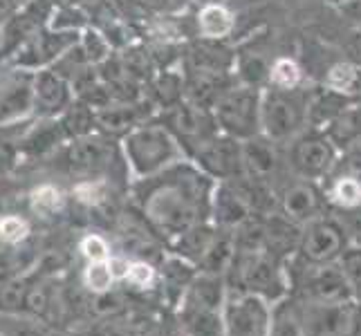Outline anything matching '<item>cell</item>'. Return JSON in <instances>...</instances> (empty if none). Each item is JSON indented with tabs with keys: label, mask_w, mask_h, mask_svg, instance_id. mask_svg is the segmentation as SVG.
Returning <instances> with one entry per match:
<instances>
[{
	"label": "cell",
	"mask_w": 361,
	"mask_h": 336,
	"mask_svg": "<svg viewBox=\"0 0 361 336\" xmlns=\"http://www.w3.org/2000/svg\"><path fill=\"white\" fill-rule=\"evenodd\" d=\"M144 182L146 218L169 244L195 224L211 220L218 182L211 180L195 161L182 159Z\"/></svg>",
	"instance_id": "obj_1"
},
{
	"label": "cell",
	"mask_w": 361,
	"mask_h": 336,
	"mask_svg": "<svg viewBox=\"0 0 361 336\" xmlns=\"http://www.w3.org/2000/svg\"><path fill=\"white\" fill-rule=\"evenodd\" d=\"M225 278L229 290L254 294L269 305L285 301L292 292L288 263H283L281 258L271 256L265 249H252V251L235 249Z\"/></svg>",
	"instance_id": "obj_2"
},
{
	"label": "cell",
	"mask_w": 361,
	"mask_h": 336,
	"mask_svg": "<svg viewBox=\"0 0 361 336\" xmlns=\"http://www.w3.org/2000/svg\"><path fill=\"white\" fill-rule=\"evenodd\" d=\"M314 85H298L292 90L283 88H263V101H260V135H265L279 146H288L303 130L310 128L307 110L310 97Z\"/></svg>",
	"instance_id": "obj_3"
},
{
	"label": "cell",
	"mask_w": 361,
	"mask_h": 336,
	"mask_svg": "<svg viewBox=\"0 0 361 336\" xmlns=\"http://www.w3.org/2000/svg\"><path fill=\"white\" fill-rule=\"evenodd\" d=\"M126 155L133 170L142 180L157 175L182 159H189L180 142L161 121L137 126L126 137Z\"/></svg>",
	"instance_id": "obj_4"
},
{
	"label": "cell",
	"mask_w": 361,
	"mask_h": 336,
	"mask_svg": "<svg viewBox=\"0 0 361 336\" xmlns=\"http://www.w3.org/2000/svg\"><path fill=\"white\" fill-rule=\"evenodd\" d=\"M285 151V164L292 178L310 180V182H326L334 166L339 161V148L328 137L326 130L307 128L292 139Z\"/></svg>",
	"instance_id": "obj_5"
},
{
	"label": "cell",
	"mask_w": 361,
	"mask_h": 336,
	"mask_svg": "<svg viewBox=\"0 0 361 336\" xmlns=\"http://www.w3.org/2000/svg\"><path fill=\"white\" fill-rule=\"evenodd\" d=\"M260 101H263V88L235 81L211 110L220 132L240 142L260 135Z\"/></svg>",
	"instance_id": "obj_6"
},
{
	"label": "cell",
	"mask_w": 361,
	"mask_h": 336,
	"mask_svg": "<svg viewBox=\"0 0 361 336\" xmlns=\"http://www.w3.org/2000/svg\"><path fill=\"white\" fill-rule=\"evenodd\" d=\"M350 247L343 224L334 213H326L303 227L301 244L292 260L301 265H332L339 263L345 249Z\"/></svg>",
	"instance_id": "obj_7"
},
{
	"label": "cell",
	"mask_w": 361,
	"mask_h": 336,
	"mask_svg": "<svg viewBox=\"0 0 361 336\" xmlns=\"http://www.w3.org/2000/svg\"><path fill=\"white\" fill-rule=\"evenodd\" d=\"M159 121L173 132V137L180 142L189 159L200 151L211 137L220 132L214 112L191 101H180L171 108H164Z\"/></svg>",
	"instance_id": "obj_8"
},
{
	"label": "cell",
	"mask_w": 361,
	"mask_h": 336,
	"mask_svg": "<svg viewBox=\"0 0 361 336\" xmlns=\"http://www.w3.org/2000/svg\"><path fill=\"white\" fill-rule=\"evenodd\" d=\"M290 265L298 267V285L303 303H343L357 301L355 292L348 282L339 263L332 265H301L290 260Z\"/></svg>",
	"instance_id": "obj_9"
},
{
	"label": "cell",
	"mask_w": 361,
	"mask_h": 336,
	"mask_svg": "<svg viewBox=\"0 0 361 336\" xmlns=\"http://www.w3.org/2000/svg\"><path fill=\"white\" fill-rule=\"evenodd\" d=\"M271 307L254 294L229 290L225 303V336H267Z\"/></svg>",
	"instance_id": "obj_10"
},
{
	"label": "cell",
	"mask_w": 361,
	"mask_h": 336,
	"mask_svg": "<svg viewBox=\"0 0 361 336\" xmlns=\"http://www.w3.org/2000/svg\"><path fill=\"white\" fill-rule=\"evenodd\" d=\"M328 200L323 184L292 178V182H283L279 186V213H283L288 220L305 227L321 216L328 213Z\"/></svg>",
	"instance_id": "obj_11"
},
{
	"label": "cell",
	"mask_w": 361,
	"mask_h": 336,
	"mask_svg": "<svg viewBox=\"0 0 361 336\" xmlns=\"http://www.w3.org/2000/svg\"><path fill=\"white\" fill-rule=\"evenodd\" d=\"M307 336H353L359 328V301L343 303H303Z\"/></svg>",
	"instance_id": "obj_12"
},
{
	"label": "cell",
	"mask_w": 361,
	"mask_h": 336,
	"mask_svg": "<svg viewBox=\"0 0 361 336\" xmlns=\"http://www.w3.org/2000/svg\"><path fill=\"white\" fill-rule=\"evenodd\" d=\"M191 161H195L216 182H233L245 175L243 142L225 132L211 137L200 151L191 157Z\"/></svg>",
	"instance_id": "obj_13"
},
{
	"label": "cell",
	"mask_w": 361,
	"mask_h": 336,
	"mask_svg": "<svg viewBox=\"0 0 361 336\" xmlns=\"http://www.w3.org/2000/svg\"><path fill=\"white\" fill-rule=\"evenodd\" d=\"M243 161H245V175L271 184L279 189V180L285 175L288 164H285L283 146L274 144L265 135H256L252 139L243 142Z\"/></svg>",
	"instance_id": "obj_14"
},
{
	"label": "cell",
	"mask_w": 361,
	"mask_h": 336,
	"mask_svg": "<svg viewBox=\"0 0 361 336\" xmlns=\"http://www.w3.org/2000/svg\"><path fill=\"white\" fill-rule=\"evenodd\" d=\"M256 216L252 202L247 200L243 186L238 180L233 182H218L214 193V204H211V222L222 229H235L247 218Z\"/></svg>",
	"instance_id": "obj_15"
},
{
	"label": "cell",
	"mask_w": 361,
	"mask_h": 336,
	"mask_svg": "<svg viewBox=\"0 0 361 336\" xmlns=\"http://www.w3.org/2000/svg\"><path fill=\"white\" fill-rule=\"evenodd\" d=\"M303 227L288 220L279 211L265 216V251L281 258L283 263H290L296 256L298 244H301Z\"/></svg>",
	"instance_id": "obj_16"
},
{
	"label": "cell",
	"mask_w": 361,
	"mask_h": 336,
	"mask_svg": "<svg viewBox=\"0 0 361 336\" xmlns=\"http://www.w3.org/2000/svg\"><path fill=\"white\" fill-rule=\"evenodd\" d=\"M178 323L186 336H225V307L180 303Z\"/></svg>",
	"instance_id": "obj_17"
},
{
	"label": "cell",
	"mask_w": 361,
	"mask_h": 336,
	"mask_svg": "<svg viewBox=\"0 0 361 336\" xmlns=\"http://www.w3.org/2000/svg\"><path fill=\"white\" fill-rule=\"evenodd\" d=\"M218 231L220 227L214 222H202V224H195L193 229H189L186 233H182L178 240L171 242V251L189 260L195 267H200V263L207 258L209 249L214 247L216 238H218Z\"/></svg>",
	"instance_id": "obj_18"
},
{
	"label": "cell",
	"mask_w": 361,
	"mask_h": 336,
	"mask_svg": "<svg viewBox=\"0 0 361 336\" xmlns=\"http://www.w3.org/2000/svg\"><path fill=\"white\" fill-rule=\"evenodd\" d=\"M353 101H355L353 97H345L337 90L326 88V85H319V88L312 90V97H310V110H307L310 128L326 130Z\"/></svg>",
	"instance_id": "obj_19"
},
{
	"label": "cell",
	"mask_w": 361,
	"mask_h": 336,
	"mask_svg": "<svg viewBox=\"0 0 361 336\" xmlns=\"http://www.w3.org/2000/svg\"><path fill=\"white\" fill-rule=\"evenodd\" d=\"M195 30H197V39L225 41L235 30V16L227 5L204 3L200 9H197Z\"/></svg>",
	"instance_id": "obj_20"
},
{
	"label": "cell",
	"mask_w": 361,
	"mask_h": 336,
	"mask_svg": "<svg viewBox=\"0 0 361 336\" xmlns=\"http://www.w3.org/2000/svg\"><path fill=\"white\" fill-rule=\"evenodd\" d=\"M326 191V200L332 211H345L361 206V178L350 175V173L334 170L332 175L321 182Z\"/></svg>",
	"instance_id": "obj_21"
},
{
	"label": "cell",
	"mask_w": 361,
	"mask_h": 336,
	"mask_svg": "<svg viewBox=\"0 0 361 336\" xmlns=\"http://www.w3.org/2000/svg\"><path fill=\"white\" fill-rule=\"evenodd\" d=\"M328 137L339 148V153L350 151V148L361 144V99L348 106L341 115L326 128Z\"/></svg>",
	"instance_id": "obj_22"
},
{
	"label": "cell",
	"mask_w": 361,
	"mask_h": 336,
	"mask_svg": "<svg viewBox=\"0 0 361 336\" xmlns=\"http://www.w3.org/2000/svg\"><path fill=\"white\" fill-rule=\"evenodd\" d=\"M330 90H337L345 97L361 99V66L357 61H337L332 63L326 74H323V83Z\"/></svg>",
	"instance_id": "obj_23"
},
{
	"label": "cell",
	"mask_w": 361,
	"mask_h": 336,
	"mask_svg": "<svg viewBox=\"0 0 361 336\" xmlns=\"http://www.w3.org/2000/svg\"><path fill=\"white\" fill-rule=\"evenodd\" d=\"M267 336H307L303 323V307L290 301V296L274 305Z\"/></svg>",
	"instance_id": "obj_24"
},
{
	"label": "cell",
	"mask_w": 361,
	"mask_h": 336,
	"mask_svg": "<svg viewBox=\"0 0 361 336\" xmlns=\"http://www.w3.org/2000/svg\"><path fill=\"white\" fill-rule=\"evenodd\" d=\"M303 83H305V74H303V68L298 66V61H294L292 56L271 58L267 85H271V88L292 90V88H298V85H303Z\"/></svg>",
	"instance_id": "obj_25"
},
{
	"label": "cell",
	"mask_w": 361,
	"mask_h": 336,
	"mask_svg": "<svg viewBox=\"0 0 361 336\" xmlns=\"http://www.w3.org/2000/svg\"><path fill=\"white\" fill-rule=\"evenodd\" d=\"M339 265L345 273L348 282L355 292V298L361 301V247L359 244H350L343 251V256L339 258Z\"/></svg>",
	"instance_id": "obj_26"
},
{
	"label": "cell",
	"mask_w": 361,
	"mask_h": 336,
	"mask_svg": "<svg viewBox=\"0 0 361 336\" xmlns=\"http://www.w3.org/2000/svg\"><path fill=\"white\" fill-rule=\"evenodd\" d=\"M115 276L108 267V260H97V263H90L88 269H85V282L92 292H106L110 290Z\"/></svg>",
	"instance_id": "obj_27"
},
{
	"label": "cell",
	"mask_w": 361,
	"mask_h": 336,
	"mask_svg": "<svg viewBox=\"0 0 361 336\" xmlns=\"http://www.w3.org/2000/svg\"><path fill=\"white\" fill-rule=\"evenodd\" d=\"M334 216L339 218V222L343 224L345 235L350 244H359L361 247V206L355 209H345V211H332Z\"/></svg>",
	"instance_id": "obj_28"
},
{
	"label": "cell",
	"mask_w": 361,
	"mask_h": 336,
	"mask_svg": "<svg viewBox=\"0 0 361 336\" xmlns=\"http://www.w3.org/2000/svg\"><path fill=\"white\" fill-rule=\"evenodd\" d=\"M126 278H128V282L135 285V287L146 290V287H151V285L155 282L157 273H155V269L148 263H130V269H128Z\"/></svg>",
	"instance_id": "obj_29"
},
{
	"label": "cell",
	"mask_w": 361,
	"mask_h": 336,
	"mask_svg": "<svg viewBox=\"0 0 361 336\" xmlns=\"http://www.w3.org/2000/svg\"><path fill=\"white\" fill-rule=\"evenodd\" d=\"M27 235V222L20 218H5L0 222V238L7 242H20Z\"/></svg>",
	"instance_id": "obj_30"
},
{
	"label": "cell",
	"mask_w": 361,
	"mask_h": 336,
	"mask_svg": "<svg viewBox=\"0 0 361 336\" xmlns=\"http://www.w3.org/2000/svg\"><path fill=\"white\" fill-rule=\"evenodd\" d=\"M81 251L83 256L90 260V263H97V260H108V244L104 238H99V235H88L83 242H81Z\"/></svg>",
	"instance_id": "obj_31"
},
{
	"label": "cell",
	"mask_w": 361,
	"mask_h": 336,
	"mask_svg": "<svg viewBox=\"0 0 361 336\" xmlns=\"http://www.w3.org/2000/svg\"><path fill=\"white\" fill-rule=\"evenodd\" d=\"M34 206L41 209V211H54L61 206V195L56 189H52V186H43V189H39L34 193Z\"/></svg>",
	"instance_id": "obj_32"
},
{
	"label": "cell",
	"mask_w": 361,
	"mask_h": 336,
	"mask_svg": "<svg viewBox=\"0 0 361 336\" xmlns=\"http://www.w3.org/2000/svg\"><path fill=\"white\" fill-rule=\"evenodd\" d=\"M108 267H110V271H113L115 280H123L128 276L130 263L126 258H121V256H113V258H108Z\"/></svg>",
	"instance_id": "obj_33"
},
{
	"label": "cell",
	"mask_w": 361,
	"mask_h": 336,
	"mask_svg": "<svg viewBox=\"0 0 361 336\" xmlns=\"http://www.w3.org/2000/svg\"><path fill=\"white\" fill-rule=\"evenodd\" d=\"M359 309H361V301H359Z\"/></svg>",
	"instance_id": "obj_34"
},
{
	"label": "cell",
	"mask_w": 361,
	"mask_h": 336,
	"mask_svg": "<svg viewBox=\"0 0 361 336\" xmlns=\"http://www.w3.org/2000/svg\"><path fill=\"white\" fill-rule=\"evenodd\" d=\"M359 30H361V27H359Z\"/></svg>",
	"instance_id": "obj_35"
}]
</instances>
